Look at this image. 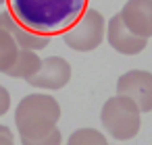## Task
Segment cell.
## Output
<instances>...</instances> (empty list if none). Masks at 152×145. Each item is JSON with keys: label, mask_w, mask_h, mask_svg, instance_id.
<instances>
[{"label": "cell", "mask_w": 152, "mask_h": 145, "mask_svg": "<svg viewBox=\"0 0 152 145\" xmlns=\"http://www.w3.org/2000/svg\"><path fill=\"white\" fill-rule=\"evenodd\" d=\"M19 46L15 42V38L0 27V73H7L11 69V64L15 62L17 54H19Z\"/></svg>", "instance_id": "12"}, {"label": "cell", "mask_w": 152, "mask_h": 145, "mask_svg": "<svg viewBox=\"0 0 152 145\" xmlns=\"http://www.w3.org/2000/svg\"><path fill=\"white\" fill-rule=\"evenodd\" d=\"M65 145H108V139L102 131L92 126H81L69 135Z\"/></svg>", "instance_id": "11"}, {"label": "cell", "mask_w": 152, "mask_h": 145, "mask_svg": "<svg viewBox=\"0 0 152 145\" xmlns=\"http://www.w3.org/2000/svg\"><path fill=\"white\" fill-rule=\"evenodd\" d=\"M9 131H11V128H9L7 124H0V133H9Z\"/></svg>", "instance_id": "16"}, {"label": "cell", "mask_w": 152, "mask_h": 145, "mask_svg": "<svg viewBox=\"0 0 152 145\" xmlns=\"http://www.w3.org/2000/svg\"><path fill=\"white\" fill-rule=\"evenodd\" d=\"M11 110V93L4 85H0V116H4Z\"/></svg>", "instance_id": "14"}, {"label": "cell", "mask_w": 152, "mask_h": 145, "mask_svg": "<svg viewBox=\"0 0 152 145\" xmlns=\"http://www.w3.org/2000/svg\"><path fill=\"white\" fill-rule=\"evenodd\" d=\"M0 27L7 29V31L15 38L17 46L23 48V50H36V52H40V50H44V48L50 44V38H48V35L29 31L27 27L19 25V23L13 19V15H11L9 11H2V13H0Z\"/></svg>", "instance_id": "9"}, {"label": "cell", "mask_w": 152, "mask_h": 145, "mask_svg": "<svg viewBox=\"0 0 152 145\" xmlns=\"http://www.w3.org/2000/svg\"><path fill=\"white\" fill-rule=\"evenodd\" d=\"M100 124L108 137L129 141L142 128V112L127 95L115 93L100 108Z\"/></svg>", "instance_id": "3"}, {"label": "cell", "mask_w": 152, "mask_h": 145, "mask_svg": "<svg viewBox=\"0 0 152 145\" xmlns=\"http://www.w3.org/2000/svg\"><path fill=\"white\" fill-rule=\"evenodd\" d=\"M73 69L71 62L63 56H48L42 58L40 69L27 79V83L34 89H46V91H58L65 89L71 81Z\"/></svg>", "instance_id": "5"}, {"label": "cell", "mask_w": 152, "mask_h": 145, "mask_svg": "<svg viewBox=\"0 0 152 145\" xmlns=\"http://www.w3.org/2000/svg\"><path fill=\"white\" fill-rule=\"evenodd\" d=\"M61 120V104L52 93H29L15 108V128L19 139H34L52 131Z\"/></svg>", "instance_id": "2"}, {"label": "cell", "mask_w": 152, "mask_h": 145, "mask_svg": "<svg viewBox=\"0 0 152 145\" xmlns=\"http://www.w3.org/2000/svg\"><path fill=\"white\" fill-rule=\"evenodd\" d=\"M0 145H15L13 131H9V133H0Z\"/></svg>", "instance_id": "15"}, {"label": "cell", "mask_w": 152, "mask_h": 145, "mask_svg": "<svg viewBox=\"0 0 152 145\" xmlns=\"http://www.w3.org/2000/svg\"><path fill=\"white\" fill-rule=\"evenodd\" d=\"M21 145H63V133L58 131V126H54L52 131L34 137V139H21Z\"/></svg>", "instance_id": "13"}, {"label": "cell", "mask_w": 152, "mask_h": 145, "mask_svg": "<svg viewBox=\"0 0 152 145\" xmlns=\"http://www.w3.org/2000/svg\"><path fill=\"white\" fill-rule=\"evenodd\" d=\"M104 31H106V19L100 11L96 9H86L81 17L67 29L63 31V42L67 48L75 52H92L104 42Z\"/></svg>", "instance_id": "4"}, {"label": "cell", "mask_w": 152, "mask_h": 145, "mask_svg": "<svg viewBox=\"0 0 152 145\" xmlns=\"http://www.w3.org/2000/svg\"><path fill=\"white\" fill-rule=\"evenodd\" d=\"M13 19L29 31L42 35H61L88 9L90 0H7Z\"/></svg>", "instance_id": "1"}, {"label": "cell", "mask_w": 152, "mask_h": 145, "mask_svg": "<svg viewBox=\"0 0 152 145\" xmlns=\"http://www.w3.org/2000/svg\"><path fill=\"white\" fill-rule=\"evenodd\" d=\"M104 40H106V44H108L115 52H119V54H123V56H135V54L144 52L146 46H148V40H146V38L135 35L133 31L127 29V25L121 21L119 13L113 15V17L106 21Z\"/></svg>", "instance_id": "7"}, {"label": "cell", "mask_w": 152, "mask_h": 145, "mask_svg": "<svg viewBox=\"0 0 152 145\" xmlns=\"http://www.w3.org/2000/svg\"><path fill=\"white\" fill-rule=\"evenodd\" d=\"M119 17L135 35L146 40L152 38V0H127L119 11Z\"/></svg>", "instance_id": "8"}, {"label": "cell", "mask_w": 152, "mask_h": 145, "mask_svg": "<svg viewBox=\"0 0 152 145\" xmlns=\"http://www.w3.org/2000/svg\"><path fill=\"white\" fill-rule=\"evenodd\" d=\"M4 2H7V0H0V4H4Z\"/></svg>", "instance_id": "17"}, {"label": "cell", "mask_w": 152, "mask_h": 145, "mask_svg": "<svg viewBox=\"0 0 152 145\" xmlns=\"http://www.w3.org/2000/svg\"><path fill=\"white\" fill-rule=\"evenodd\" d=\"M40 62H42V58L38 56L36 50H23L21 48L19 54H17V58H15V62L11 64V69L4 75L11 77V79H23V81H27L40 69Z\"/></svg>", "instance_id": "10"}, {"label": "cell", "mask_w": 152, "mask_h": 145, "mask_svg": "<svg viewBox=\"0 0 152 145\" xmlns=\"http://www.w3.org/2000/svg\"><path fill=\"white\" fill-rule=\"evenodd\" d=\"M117 93L127 95L137 110L152 112V73L144 69H131L117 79Z\"/></svg>", "instance_id": "6"}]
</instances>
